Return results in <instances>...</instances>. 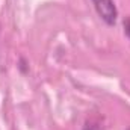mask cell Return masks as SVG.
I'll use <instances>...</instances> for the list:
<instances>
[{"instance_id":"1","label":"cell","mask_w":130,"mask_h":130,"mask_svg":"<svg viewBox=\"0 0 130 130\" xmlns=\"http://www.w3.org/2000/svg\"><path fill=\"white\" fill-rule=\"evenodd\" d=\"M94 8L100 15V18L107 24V26H113L117 23L118 18V9L115 6L113 0H92Z\"/></svg>"},{"instance_id":"2","label":"cell","mask_w":130,"mask_h":130,"mask_svg":"<svg viewBox=\"0 0 130 130\" xmlns=\"http://www.w3.org/2000/svg\"><path fill=\"white\" fill-rule=\"evenodd\" d=\"M124 32L130 38V18H126L124 20Z\"/></svg>"},{"instance_id":"3","label":"cell","mask_w":130,"mask_h":130,"mask_svg":"<svg viewBox=\"0 0 130 130\" xmlns=\"http://www.w3.org/2000/svg\"><path fill=\"white\" fill-rule=\"evenodd\" d=\"M126 130H130V127H129V129H126Z\"/></svg>"}]
</instances>
